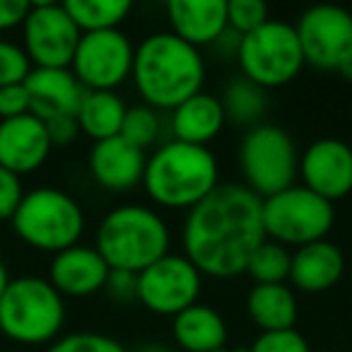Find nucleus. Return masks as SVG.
Here are the masks:
<instances>
[{"instance_id":"33","label":"nucleus","mask_w":352,"mask_h":352,"mask_svg":"<svg viewBox=\"0 0 352 352\" xmlns=\"http://www.w3.org/2000/svg\"><path fill=\"white\" fill-rule=\"evenodd\" d=\"M22 198H25V188L20 176L0 166V220H12Z\"/></svg>"},{"instance_id":"5","label":"nucleus","mask_w":352,"mask_h":352,"mask_svg":"<svg viewBox=\"0 0 352 352\" xmlns=\"http://www.w3.org/2000/svg\"><path fill=\"white\" fill-rule=\"evenodd\" d=\"M65 321L63 297L44 278L10 280L0 297V333L22 345H44L60 333Z\"/></svg>"},{"instance_id":"7","label":"nucleus","mask_w":352,"mask_h":352,"mask_svg":"<svg viewBox=\"0 0 352 352\" xmlns=\"http://www.w3.org/2000/svg\"><path fill=\"white\" fill-rule=\"evenodd\" d=\"M239 169L244 186L263 201L294 186L299 152L285 128L261 123L244 135L239 145Z\"/></svg>"},{"instance_id":"32","label":"nucleus","mask_w":352,"mask_h":352,"mask_svg":"<svg viewBox=\"0 0 352 352\" xmlns=\"http://www.w3.org/2000/svg\"><path fill=\"white\" fill-rule=\"evenodd\" d=\"M249 352H311V347L302 333L292 328V331L261 333L249 345Z\"/></svg>"},{"instance_id":"9","label":"nucleus","mask_w":352,"mask_h":352,"mask_svg":"<svg viewBox=\"0 0 352 352\" xmlns=\"http://www.w3.org/2000/svg\"><path fill=\"white\" fill-rule=\"evenodd\" d=\"M236 58L244 78L261 89L283 87L292 82L304 68L294 25L280 20H268L256 32L241 36Z\"/></svg>"},{"instance_id":"2","label":"nucleus","mask_w":352,"mask_h":352,"mask_svg":"<svg viewBox=\"0 0 352 352\" xmlns=\"http://www.w3.org/2000/svg\"><path fill=\"white\" fill-rule=\"evenodd\" d=\"M131 78L147 107L174 111L179 104L203 92L206 63L198 49L171 32H157L135 49Z\"/></svg>"},{"instance_id":"12","label":"nucleus","mask_w":352,"mask_h":352,"mask_svg":"<svg viewBox=\"0 0 352 352\" xmlns=\"http://www.w3.org/2000/svg\"><path fill=\"white\" fill-rule=\"evenodd\" d=\"M25 54L36 68H70L80 44V30L63 3H34L25 25Z\"/></svg>"},{"instance_id":"22","label":"nucleus","mask_w":352,"mask_h":352,"mask_svg":"<svg viewBox=\"0 0 352 352\" xmlns=\"http://www.w3.org/2000/svg\"><path fill=\"white\" fill-rule=\"evenodd\" d=\"M171 336L186 352H217L225 350L227 323L212 307L193 304L174 316Z\"/></svg>"},{"instance_id":"24","label":"nucleus","mask_w":352,"mask_h":352,"mask_svg":"<svg viewBox=\"0 0 352 352\" xmlns=\"http://www.w3.org/2000/svg\"><path fill=\"white\" fill-rule=\"evenodd\" d=\"M123 116H126V104L116 92H85L75 113L80 133L92 138L94 142L116 138L121 133Z\"/></svg>"},{"instance_id":"23","label":"nucleus","mask_w":352,"mask_h":352,"mask_svg":"<svg viewBox=\"0 0 352 352\" xmlns=\"http://www.w3.org/2000/svg\"><path fill=\"white\" fill-rule=\"evenodd\" d=\"M246 311L261 333L292 331L297 323V297L287 285H254Z\"/></svg>"},{"instance_id":"40","label":"nucleus","mask_w":352,"mask_h":352,"mask_svg":"<svg viewBox=\"0 0 352 352\" xmlns=\"http://www.w3.org/2000/svg\"><path fill=\"white\" fill-rule=\"evenodd\" d=\"M138 352H171L166 345H162V342H150V345H142Z\"/></svg>"},{"instance_id":"17","label":"nucleus","mask_w":352,"mask_h":352,"mask_svg":"<svg viewBox=\"0 0 352 352\" xmlns=\"http://www.w3.org/2000/svg\"><path fill=\"white\" fill-rule=\"evenodd\" d=\"M109 270L111 268L94 246L75 244L54 256L49 268V283L60 297H89L104 289Z\"/></svg>"},{"instance_id":"11","label":"nucleus","mask_w":352,"mask_h":352,"mask_svg":"<svg viewBox=\"0 0 352 352\" xmlns=\"http://www.w3.org/2000/svg\"><path fill=\"white\" fill-rule=\"evenodd\" d=\"M201 285L203 275L186 256L166 254L138 275V302L157 316L174 318L198 304Z\"/></svg>"},{"instance_id":"36","label":"nucleus","mask_w":352,"mask_h":352,"mask_svg":"<svg viewBox=\"0 0 352 352\" xmlns=\"http://www.w3.org/2000/svg\"><path fill=\"white\" fill-rule=\"evenodd\" d=\"M44 126H46V133H49L51 145H70V142H75V138L80 135V126L75 116L51 118Z\"/></svg>"},{"instance_id":"19","label":"nucleus","mask_w":352,"mask_h":352,"mask_svg":"<svg viewBox=\"0 0 352 352\" xmlns=\"http://www.w3.org/2000/svg\"><path fill=\"white\" fill-rule=\"evenodd\" d=\"M145 155L133 147L121 135L94 142L89 152V171L94 182L109 191H128L142 182L145 174Z\"/></svg>"},{"instance_id":"28","label":"nucleus","mask_w":352,"mask_h":352,"mask_svg":"<svg viewBox=\"0 0 352 352\" xmlns=\"http://www.w3.org/2000/svg\"><path fill=\"white\" fill-rule=\"evenodd\" d=\"M162 131V121L157 109L140 104V107H131L126 109V116H123V126L118 135L126 142H131L138 150H145V147L155 145L157 138Z\"/></svg>"},{"instance_id":"8","label":"nucleus","mask_w":352,"mask_h":352,"mask_svg":"<svg viewBox=\"0 0 352 352\" xmlns=\"http://www.w3.org/2000/svg\"><path fill=\"white\" fill-rule=\"evenodd\" d=\"M263 232L265 239L287 246H307L328 236L336 222L333 203L316 196L304 186H289L285 191L263 198Z\"/></svg>"},{"instance_id":"13","label":"nucleus","mask_w":352,"mask_h":352,"mask_svg":"<svg viewBox=\"0 0 352 352\" xmlns=\"http://www.w3.org/2000/svg\"><path fill=\"white\" fill-rule=\"evenodd\" d=\"M304 63L321 70H336L352 49V15L338 6H314L294 25Z\"/></svg>"},{"instance_id":"21","label":"nucleus","mask_w":352,"mask_h":352,"mask_svg":"<svg viewBox=\"0 0 352 352\" xmlns=\"http://www.w3.org/2000/svg\"><path fill=\"white\" fill-rule=\"evenodd\" d=\"M225 123L227 118L220 99L198 92L171 111V140L208 147V142L215 140Z\"/></svg>"},{"instance_id":"15","label":"nucleus","mask_w":352,"mask_h":352,"mask_svg":"<svg viewBox=\"0 0 352 352\" xmlns=\"http://www.w3.org/2000/svg\"><path fill=\"white\" fill-rule=\"evenodd\" d=\"M51 140L44 121L27 113L0 121V166L22 176L36 171L51 152Z\"/></svg>"},{"instance_id":"1","label":"nucleus","mask_w":352,"mask_h":352,"mask_svg":"<svg viewBox=\"0 0 352 352\" xmlns=\"http://www.w3.org/2000/svg\"><path fill=\"white\" fill-rule=\"evenodd\" d=\"M261 201L244 184H220L191 208L184 222V251L201 275L236 278L265 241Z\"/></svg>"},{"instance_id":"39","label":"nucleus","mask_w":352,"mask_h":352,"mask_svg":"<svg viewBox=\"0 0 352 352\" xmlns=\"http://www.w3.org/2000/svg\"><path fill=\"white\" fill-rule=\"evenodd\" d=\"M8 285H10V275H8L6 263L0 261V297H3V292H6V289H8Z\"/></svg>"},{"instance_id":"10","label":"nucleus","mask_w":352,"mask_h":352,"mask_svg":"<svg viewBox=\"0 0 352 352\" xmlns=\"http://www.w3.org/2000/svg\"><path fill=\"white\" fill-rule=\"evenodd\" d=\"M133 56L135 49L121 30L89 32L80 36L70 73L85 92H113L131 78Z\"/></svg>"},{"instance_id":"20","label":"nucleus","mask_w":352,"mask_h":352,"mask_svg":"<svg viewBox=\"0 0 352 352\" xmlns=\"http://www.w3.org/2000/svg\"><path fill=\"white\" fill-rule=\"evenodd\" d=\"M345 273V258L342 251L328 239L314 241V244L299 246L292 254L289 263V283L299 292H326L331 289Z\"/></svg>"},{"instance_id":"41","label":"nucleus","mask_w":352,"mask_h":352,"mask_svg":"<svg viewBox=\"0 0 352 352\" xmlns=\"http://www.w3.org/2000/svg\"><path fill=\"white\" fill-rule=\"evenodd\" d=\"M217 352H230V350H217Z\"/></svg>"},{"instance_id":"14","label":"nucleus","mask_w":352,"mask_h":352,"mask_svg":"<svg viewBox=\"0 0 352 352\" xmlns=\"http://www.w3.org/2000/svg\"><path fill=\"white\" fill-rule=\"evenodd\" d=\"M304 188L336 203L352 191V147L336 138H321L299 155Z\"/></svg>"},{"instance_id":"6","label":"nucleus","mask_w":352,"mask_h":352,"mask_svg":"<svg viewBox=\"0 0 352 352\" xmlns=\"http://www.w3.org/2000/svg\"><path fill=\"white\" fill-rule=\"evenodd\" d=\"M10 222L25 244L54 254L75 246L85 232L82 208L65 191L51 186L25 193Z\"/></svg>"},{"instance_id":"37","label":"nucleus","mask_w":352,"mask_h":352,"mask_svg":"<svg viewBox=\"0 0 352 352\" xmlns=\"http://www.w3.org/2000/svg\"><path fill=\"white\" fill-rule=\"evenodd\" d=\"M30 8L32 3H27V0H0V32L25 25Z\"/></svg>"},{"instance_id":"29","label":"nucleus","mask_w":352,"mask_h":352,"mask_svg":"<svg viewBox=\"0 0 352 352\" xmlns=\"http://www.w3.org/2000/svg\"><path fill=\"white\" fill-rule=\"evenodd\" d=\"M268 20V6L263 0H230L227 3V30L239 36L251 34Z\"/></svg>"},{"instance_id":"26","label":"nucleus","mask_w":352,"mask_h":352,"mask_svg":"<svg viewBox=\"0 0 352 352\" xmlns=\"http://www.w3.org/2000/svg\"><path fill=\"white\" fill-rule=\"evenodd\" d=\"M225 118L236 126H256L265 111V89L249 82L246 78H234L225 87V94L220 99Z\"/></svg>"},{"instance_id":"30","label":"nucleus","mask_w":352,"mask_h":352,"mask_svg":"<svg viewBox=\"0 0 352 352\" xmlns=\"http://www.w3.org/2000/svg\"><path fill=\"white\" fill-rule=\"evenodd\" d=\"M30 73L32 60L25 54V49L10 44V41H0V87L25 85Z\"/></svg>"},{"instance_id":"34","label":"nucleus","mask_w":352,"mask_h":352,"mask_svg":"<svg viewBox=\"0 0 352 352\" xmlns=\"http://www.w3.org/2000/svg\"><path fill=\"white\" fill-rule=\"evenodd\" d=\"M30 113V94L25 85H10L0 87V121H10L17 116Z\"/></svg>"},{"instance_id":"38","label":"nucleus","mask_w":352,"mask_h":352,"mask_svg":"<svg viewBox=\"0 0 352 352\" xmlns=\"http://www.w3.org/2000/svg\"><path fill=\"white\" fill-rule=\"evenodd\" d=\"M336 70L342 75V78L347 80V82H352V49L347 51L345 56H342V58H340V63L336 65Z\"/></svg>"},{"instance_id":"31","label":"nucleus","mask_w":352,"mask_h":352,"mask_svg":"<svg viewBox=\"0 0 352 352\" xmlns=\"http://www.w3.org/2000/svg\"><path fill=\"white\" fill-rule=\"evenodd\" d=\"M46 352H128L121 342L102 333H73L56 340Z\"/></svg>"},{"instance_id":"16","label":"nucleus","mask_w":352,"mask_h":352,"mask_svg":"<svg viewBox=\"0 0 352 352\" xmlns=\"http://www.w3.org/2000/svg\"><path fill=\"white\" fill-rule=\"evenodd\" d=\"M25 89L30 94V113L44 123L51 118L75 116L85 97V87L70 68H32Z\"/></svg>"},{"instance_id":"25","label":"nucleus","mask_w":352,"mask_h":352,"mask_svg":"<svg viewBox=\"0 0 352 352\" xmlns=\"http://www.w3.org/2000/svg\"><path fill=\"white\" fill-rule=\"evenodd\" d=\"M63 8L80 34L118 30V25L131 12L128 0H65Z\"/></svg>"},{"instance_id":"4","label":"nucleus","mask_w":352,"mask_h":352,"mask_svg":"<svg viewBox=\"0 0 352 352\" xmlns=\"http://www.w3.org/2000/svg\"><path fill=\"white\" fill-rule=\"evenodd\" d=\"M169 227L160 212L145 206H121L99 222L94 249L111 270L140 275L169 254Z\"/></svg>"},{"instance_id":"27","label":"nucleus","mask_w":352,"mask_h":352,"mask_svg":"<svg viewBox=\"0 0 352 352\" xmlns=\"http://www.w3.org/2000/svg\"><path fill=\"white\" fill-rule=\"evenodd\" d=\"M289 263H292V254L278 241L265 239L251 254L244 273L256 285H285V280L289 278Z\"/></svg>"},{"instance_id":"35","label":"nucleus","mask_w":352,"mask_h":352,"mask_svg":"<svg viewBox=\"0 0 352 352\" xmlns=\"http://www.w3.org/2000/svg\"><path fill=\"white\" fill-rule=\"evenodd\" d=\"M109 294L116 302H133L138 299V273H128V270H109L107 285H104Z\"/></svg>"},{"instance_id":"18","label":"nucleus","mask_w":352,"mask_h":352,"mask_svg":"<svg viewBox=\"0 0 352 352\" xmlns=\"http://www.w3.org/2000/svg\"><path fill=\"white\" fill-rule=\"evenodd\" d=\"M171 34L193 49L210 46L227 32V0H171Z\"/></svg>"},{"instance_id":"3","label":"nucleus","mask_w":352,"mask_h":352,"mask_svg":"<svg viewBox=\"0 0 352 352\" xmlns=\"http://www.w3.org/2000/svg\"><path fill=\"white\" fill-rule=\"evenodd\" d=\"M142 184L157 206L191 210L220 186L217 160L208 147L169 140L145 162Z\"/></svg>"}]
</instances>
